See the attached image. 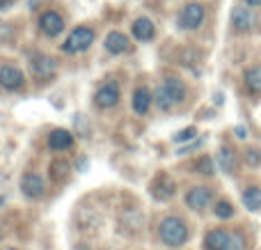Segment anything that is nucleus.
I'll use <instances>...</instances> for the list:
<instances>
[{
	"instance_id": "1",
	"label": "nucleus",
	"mask_w": 261,
	"mask_h": 250,
	"mask_svg": "<svg viewBox=\"0 0 261 250\" xmlns=\"http://www.w3.org/2000/svg\"><path fill=\"white\" fill-rule=\"evenodd\" d=\"M158 237H161V241L165 243V246L181 248L188 241V228H186V223L181 218L167 216V218H163L161 225H158Z\"/></svg>"
},
{
	"instance_id": "2",
	"label": "nucleus",
	"mask_w": 261,
	"mask_h": 250,
	"mask_svg": "<svg viewBox=\"0 0 261 250\" xmlns=\"http://www.w3.org/2000/svg\"><path fill=\"white\" fill-rule=\"evenodd\" d=\"M206 250H245L248 241L241 232H227V230H211L204 237Z\"/></svg>"
},
{
	"instance_id": "3",
	"label": "nucleus",
	"mask_w": 261,
	"mask_h": 250,
	"mask_svg": "<svg viewBox=\"0 0 261 250\" xmlns=\"http://www.w3.org/2000/svg\"><path fill=\"white\" fill-rule=\"evenodd\" d=\"M186 96V87L179 78H167L156 90V104L161 110H172L176 104H181Z\"/></svg>"
},
{
	"instance_id": "4",
	"label": "nucleus",
	"mask_w": 261,
	"mask_h": 250,
	"mask_svg": "<svg viewBox=\"0 0 261 250\" xmlns=\"http://www.w3.org/2000/svg\"><path fill=\"white\" fill-rule=\"evenodd\" d=\"M92 41H94V30H92V28H76V30L67 37V41L62 44V51L64 53H71V55L83 53V51H87L92 46Z\"/></svg>"
},
{
	"instance_id": "5",
	"label": "nucleus",
	"mask_w": 261,
	"mask_h": 250,
	"mask_svg": "<svg viewBox=\"0 0 261 250\" xmlns=\"http://www.w3.org/2000/svg\"><path fill=\"white\" fill-rule=\"evenodd\" d=\"M204 21V5L199 3H188L179 14V26L184 30H197Z\"/></svg>"
},
{
	"instance_id": "6",
	"label": "nucleus",
	"mask_w": 261,
	"mask_h": 250,
	"mask_svg": "<svg viewBox=\"0 0 261 250\" xmlns=\"http://www.w3.org/2000/svg\"><path fill=\"white\" fill-rule=\"evenodd\" d=\"M55 67H58V64H55V60L48 58V55L37 53V55H32V58H30V71H32V76L39 78V81H46V78L53 76Z\"/></svg>"
},
{
	"instance_id": "7",
	"label": "nucleus",
	"mask_w": 261,
	"mask_h": 250,
	"mask_svg": "<svg viewBox=\"0 0 261 250\" xmlns=\"http://www.w3.org/2000/svg\"><path fill=\"white\" fill-rule=\"evenodd\" d=\"M23 83H25V76H23L21 69L12 67V64H5V67L0 69V87H3V90H9V92L21 90Z\"/></svg>"
},
{
	"instance_id": "8",
	"label": "nucleus",
	"mask_w": 261,
	"mask_h": 250,
	"mask_svg": "<svg viewBox=\"0 0 261 250\" xmlns=\"http://www.w3.org/2000/svg\"><path fill=\"white\" fill-rule=\"evenodd\" d=\"M211 200H213V191L206 186H195V188H190L188 195H186V205L195 211L206 209V207L211 205Z\"/></svg>"
},
{
	"instance_id": "9",
	"label": "nucleus",
	"mask_w": 261,
	"mask_h": 250,
	"mask_svg": "<svg viewBox=\"0 0 261 250\" xmlns=\"http://www.w3.org/2000/svg\"><path fill=\"white\" fill-rule=\"evenodd\" d=\"M117 101H119V85L115 81L101 85L99 92L94 94V104L99 106V108H113Z\"/></svg>"
},
{
	"instance_id": "10",
	"label": "nucleus",
	"mask_w": 261,
	"mask_h": 250,
	"mask_svg": "<svg viewBox=\"0 0 261 250\" xmlns=\"http://www.w3.org/2000/svg\"><path fill=\"white\" fill-rule=\"evenodd\" d=\"M39 30L44 32L46 37L60 35V32L64 30V18L60 16L58 12H46V14H41V18H39Z\"/></svg>"
},
{
	"instance_id": "11",
	"label": "nucleus",
	"mask_w": 261,
	"mask_h": 250,
	"mask_svg": "<svg viewBox=\"0 0 261 250\" xmlns=\"http://www.w3.org/2000/svg\"><path fill=\"white\" fill-rule=\"evenodd\" d=\"M231 26H234L239 32L252 30V26H254V14L250 12V7H243V5H239V7L231 9Z\"/></svg>"
},
{
	"instance_id": "12",
	"label": "nucleus",
	"mask_w": 261,
	"mask_h": 250,
	"mask_svg": "<svg viewBox=\"0 0 261 250\" xmlns=\"http://www.w3.org/2000/svg\"><path fill=\"white\" fill-rule=\"evenodd\" d=\"M21 191L25 197H41L44 195V179L39 177V174H23L21 179Z\"/></svg>"
},
{
	"instance_id": "13",
	"label": "nucleus",
	"mask_w": 261,
	"mask_h": 250,
	"mask_svg": "<svg viewBox=\"0 0 261 250\" xmlns=\"http://www.w3.org/2000/svg\"><path fill=\"white\" fill-rule=\"evenodd\" d=\"M48 145H50V149H55V152H62V149H69V147L73 145V136L69 131H64V129H58V131H53L50 133V138H48Z\"/></svg>"
},
{
	"instance_id": "14",
	"label": "nucleus",
	"mask_w": 261,
	"mask_h": 250,
	"mask_svg": "<svg viewBox=\"0 0 261 250\" xmlns=\"http://www.w3.org/2000/svg\"><path fill=\"white\" fill-rule=\"evenodd\" d=\"M151 195L156 197V200H170L172 195H174V184L170 182L167 177H161L156 184L151 186Z\"/></svg>"
},
{
	"instance_id": "15",
	"label": "nucleus",
	"mask_w": 261,
	"mask_h": 250,
	"mask_svg": "<svg viewBox=\"0 0 261 250\" xmlns=\"http://www.w3.org/2000/svg\"><path fill=\"white\" fill-rule=\"evenodd\" d=\"M106 48H108L110 53L119 55V53H124V51H128V39L122 32H110V35L106 37Z\"/></svg>"
},
{
	"instance_id": "16",
	"label": "nucleus",
	"mask_w": 261,
	"mask_h": 250,
	"mask_svg": "<svg viewBox=\"0 0 261 250\" xmlns=\"http://www.w3.org/2000/svg\"><path fill=\"white\" fill-rule=\"evenodd\" d=\"M149 106H151V94H149L147 87H138L133 94V110L138 115H144L149 110Z\"/></svg>"
},
{
	"instance_id": "17",
	"label": "nucleus",
	"mask_w": 261,
	"mask_h": 250,
	"mask_svg": "<svg viewBox=\"0 0 261 250\" xmlns=\"http://www.w3.org/2000/svg\"><path fill=\"white\" fill-rule=\"evenodd\" d=\"M133 35H135V39H140V41H149L153 37V23L149 21V18H138V21L133 23Z\"/></svg>"
},
{
	"instance_id": "18",
	"label": "nucleus",
	"mask_w": 261,
	"mask_h": 250,
	"mask_svg": "<svg viewBox=\"0 0 261 250\" xmlns=\"http://www.w3.org/2000/svg\"><path fill=\"white\" fill-rule=\"evenodd\" d=\"M218 165L222 168V172L231 174L236 168V154L229 149V147H222L220 152H218Z\"/></svg>"
},
{
	"instance_id": "19",
	"label": "nucleus",
	"mask_w": 261,
	"mask_h": 250,
	"mask_svg": "<svg viewBox=\"0 0 261 250\" xmlns=\"http://www.w3.org/2000/svg\"><path fill=\"white\" fill-rule=\"evenodd\" d=\"M243 205L250 211H259L261 209V188L250 186L248 191H243Z\"/></svg>"
},
{
	"instance_id": "20",
	"label": "nucleus",
	"mask_w": 261,
	"mask_h": 250,
	"mask_svg": "<svg viewBox=\"0 0 261 250\" xmlns=\"http://www.w3.org/2000/svg\"><path fill=\"white\" fill-rule=\"evenodd\" d=\"M245 85L252 94H259L261 92V67H252L245 71Z\"/></svg>"
},
{
	"instance_id": "21",
	"label": "nucleus",
	"mask_w": 261,
	"mask_h": 250,
	"mask_svg": "<svg viewBox=\"0 0 261 250\" xmlns=\"http://www.w3.org/2000/svg\"><path fill=\"white\" fill-rule=\"evenodd\" d=\"M213 214H216L218 218L227 220V218H231V216H234V207H231L227 200H220V202H216V209H213Z\"/></svg>"
},
{
	"instance_id": "22",
	"label": "nucleus",
	"mask_w": 261,
	"mask_h": 250,
	"mask_svg": "<svg viewBox=\"0 0 261 250\" xmlns=\"http://www.w3.org/2000/svg\"><path fill=\"white\" fill-rule=\"evenodd\" d=\"M245 163L252 165V168L261 165V152L257 149V147H250V149H245Z\"/></svg>"
},
{
	"instance_id": "23",
	"label": "nucleus",
	"mask_w": 261,
	"mask_h": 250,
	"mask_svg": "<svg viewBox=\"0 0 261 250\" xmlns=\"http://www.w3.org/2000/svg\"><path fill=\"white\" fill-rule=\"evenodd\" d=\"M197 172H199V174H206V177L216 172V170H213V161L208 159V156H204V159L197 161Z\"/></svg>"
},
{
	"instance_id": "24",
	"label": "nucleus",
	"mask_w": 261,
	"mask_h": 250,
	"mask_svg": "<svg viewBox=\"0 0 261 250\" xmlns=\"http://www.w3.org/2000/svg\"><path fill=\"white\" fill-rule=\"evenodd\" d=\"M195 133H197V131H195L193 127H190V129H184V131H179V133L174 136V142H186V140H190Z\"/></svg>"
},
{
	"instance_id": "25",
	"label": "nucleus",
	"mask_w": 261,
	"mask_h": 250,
	"mask_svg": "<svg viewBox=\"0 0 261 250\" xmlns=\"http://www.w3.org/2000/svg\"><path fill=\"white\" fill-rule=\"evenodd\" d=\"M236 138H239V140H245V138H248V129H245V127H236Z\"/></svg>"
},
{
	"instance_id": "26",
	"label": "nucleus",
	"mask_w": 261,
	"mask_h": 250,
	"mask_svg": "<svg viewBox=\"0 0 261 250\" xmlns=\"http://www.w3.org/2000/svg\"><path fill=\"white\" fill-rule=\"evenodd\" d=\"M12 3H14V0H0V9H7V7H12Z\"/></svg>"
},
{
	"instance_id": "27",
	"label": "nucleus",
	"mask_w": 261,
	"mask_h": 250,
	"mask_svg": "<svg viewBox=\"0 0 261 250\" xmlns=\"http://www.w3.org/2000/svg\"><path fill=\"white\" fill-rule=\"evenodd\" d=\"M245 3H248V5H252V7H259V5H261V0H245Z\"/></svg>"
},
{
	"instance_id": "28",
	"label": "nucleus",
	"mask_w": 261,
	"mask_h": 250,
	"mask_svg": "<svg viewBox=\"0 0 261 250\" xmlns=\"http://www.w3.org/2000/svg\"><path fill=\"white\" fill-rule=\"evenodd\" d=\"M3 202H5V200H3V197H0V205H3Z\"/></svg>"
}]
</instances>
